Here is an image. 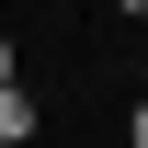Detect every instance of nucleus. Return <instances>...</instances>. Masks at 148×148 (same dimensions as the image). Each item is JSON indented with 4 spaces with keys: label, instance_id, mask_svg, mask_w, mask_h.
Instances as JSON below:
<instances>
[{
    "label": "nucleus",
    "instance_id": "obj_2",
    "mask_svg": "<svg viewBox=\"0 0 148 148\" xmlns=\"http://www.w3.org/2000/svg\"><path fill=\"white\" fill-rule=\"evenodd\" d=\"M125 137H137V148H148V103H137V125H125Z\"/></svg>",
    "mask_w": 148,
    "mask_h": 148
},
{
    "label": "nucleus",
    "instance_id": "obj_4",
    "mask_svg": "<svg viewBox=\"0 0 148 148\" xmlns=\"http://www.w3.org/2000/svg\"><path fill=\"white\" fill-rule=\"evenodd\" d=\"M114 12H148V0H114Z\"/></svg>",
    "mask_w": 148,
    "mask_h": 148
},
{
    "label": "nucleus",
    "instance_id": "obj_1",
    "mask_svg": "<svg viewBox=\"0 0 148 148\" xmlns=\"http://www.w3.org/2000/svg\"><path fill=\"white\" fill-rule=\"evenodd\" d=\"M34 125H46V103L23 91V80H0V148H23V137H34Z\"/></svg>",
    "mask_w": 148,
    "mask_h": 148
},
{
    "label": "nucleus",
    "instance_id": "obj_3",
    "mask_svg": "<svg viewBox=\"0 0 148 148\" xmlns=\"http://www.w3.org/2000/svg\"><path fill=\"white\" fill-rule=\"evenodd\" d=\"M0 80H12V34H0Z\"/></svg>",
    "mask_w": 148,
    "mask_h": 148
}]
</instances>
